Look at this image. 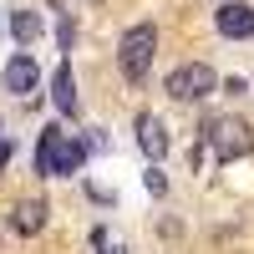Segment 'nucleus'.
<instances>
[{
    "label": "nucleus",
    "instance_id": "1",
    "mask_svg": "<svg viewBox=\"0 0 254 254\" xmlns=\"http://www.w3.org/2000/svg\"><path fill=\"white\" fill-rule=\"evenodd\" d=\"M153 56H158V31H153V20H137V26L122 31V41H117V66H122L127 81H147Z\"/></svg>",
    "mask_w": 254,
    "mask_h": 254
},
{
    "label": "nucleus",
    "instance_id": "2",
    "mask_svg": "<svg viewBox=\"0 0 254 254\" xmlns=\"http://www.w3.org/2000/svg\"><path fill=\"white\" fill-rule=\"evenodd\" d=\"M203 142L219 153V163H234V158H244L249 147H254L249 127H244L239 117H208V122H203Z\"/></svg>",
    "mask_w": 254,
    "mask_h": 254
},
{
    "label": "nucleus",
    "instance_id": "3",
    "mask_svg": "<svg viewBox=\"0 0 254 254\" xmlns=\"http://www.w3.org/2000/svg\"><path fill=\"white\" fill-rule=\"evenodd\" d=\"M214 87H219V76H214L208 61H188V66L168 71V81H163V92L173 97V102H203Z\"/></svg>",
    "mask_w": 254,
    "mask_h": 254
},
{
    "label": "nucleus",
    "instance_id": "4",
    "mask_svg": "<svg viewBox=\"0 0 254 254\" xmlns=\"http://www.w3.org/2000/svg\"><path fill=\"white\" fill-rule=\"evenodd\" d=\"M0 81H5L10 97H36V87H41V66H36V56H31V51H15V56L5 61V71H0Z\"/></svg>",
    "mask_w": 254,
    "mask_h": 254
},
{
    "label": "nucleus",
    "instance_id": "5",
    "mask_svg": "<svg viewBox=\"0 0 254 254\" xmlns=\"http://www.w3.org/2000/svg\"><path fill=\"white\" fill-rule=\"evenodd\" d=\"M214 26L229 41H249L254 36V5H244V0H224V5L214 10Z\"/></svg>",
    "mask_w": 254,
    "mask_h": 254
},
{
    "label": "nucleus",
    "instance_id": "6",
    "mask_svg": "<svg viewBox=\"0 0 254 254\" xmlns=\"http://www.w3.org/2000/svg\"><path fill=\"white\" fill-rule=\"evenodd\" d=\"M137 147L147 153V163H158L168 153V127L158 117H137Z\"/></svg>",
    "mask_w": 254,
    "mask_h": 254
},
{
    "label": "nucleus",
    "instance_id": "7",
    "mask_svg": "<svg viewBox=\"0 0 254 254\" xmlns=\"http://www.w3.org/2000/svg\"><path fill=\"white\" fill-rule=\"evenodd\" d=\"M87 147H92V142H81V137H61V147H56V178L81 173V163H87Z\"/></svg>",
    "mask_w": 254,
    "mask_h": 254
},
{
    "label": "nucleus",
    "instance_id": "8",
    "mask_svg": "<svg viewBox=\"0 0 254 254\" xmlns=\"http://www.w3.org/2000/svg\"><path fill=\"white\" fill-rule=\"evenodd\" d=\"M10 229H15V234H41V229H46V203H41V198H26V203H15V214H10Z\"/></svg>",
    "mask_w": 254,
    "mask_h": 254
},
{
    "label": "nucleus",
    "instance_id": "9",
    "mask_svg": "<svg viewBox=\"0 0 254 254\" xmlns=\"http://www.w3.org/2000/svg\"><path fill=\"white\" fill-rule=\"evenodd\" d=\"M56 147H61V127H41V142H36V173L41 178H56Z\"/></svg>",
    "mask_w": 254,
    "mask_h": 254
},
{
    "label": "nucleus",
    "instance_id": "10",
    "mask_svg": "<svg viewBox=\"0 0 254 254\" xmlns=\"http://www.w3.org/2000/svg\"><path fill=\"white\" fill-rule=\"evenodd\" d=\"M51 97H56V107L61 112H76V76H71V66H56V76H51Z\"/></svg>",
    "mask_w": 254,
    "mask_h": 254
},
{
    "label": "nucleus",
    "instance_id": "11",
    "mask_svg": "<svg viewBox=\"0 0 254 254\" xmlns=\"http://www.w3.org/2000/svg\"><path fill=\"white\" fill-rule=\"evenodd\" d=\"M10 36H15V46H20V51H31V41L41 36V15L15 10V15H10Z\"/></svg>",
    "mask_w": 254,
    "mask_h": 254
},
{
    "label": "nucleus",
    "instance_id": "12",
    "mask_svg": "<svg viewBox=\"0 0 254 254\" xmlns=\"http://www.w3.org/2000/svg\"><path fill=\"white\" fill-rule=\"evenodd\" d=\"M142 183H147V193H158V198L168 193V178H163V168H158V163L147 168V178H142Z\"/></svg>",
    "mask_w": 254,
    "mask_h": 254
},
{
    "label": "nucleus",
    "instance_id": "13",
    "mask_svg": "<svg viewBox=\"0 0 254 254\" xmlns=\"http://www.w3.org/2000/svg\"><path fill=\"white\" fill-rule=\"evenodd\" d=\"M56 36H61V46L71 51V41H76V26H71V20H61V26H56Z\"/></svg>",
    "mask_w": 254,
    "mask_h": 254
},
{
    "label": "nucleus",
    "instance_id": "14",
    "mask_svg": "<svg viewBox=\"0 0 254 254\" xmlns=\"http://www.w3.org/2000/svg\"><path fill=\"white\" fill-rule=\"evenodd\" d=\"M5 163H10V142L0 137V168H5Z\"/></svg>",
    "mask_w": 254,
    "mask_h": 254
}]
</instances>
